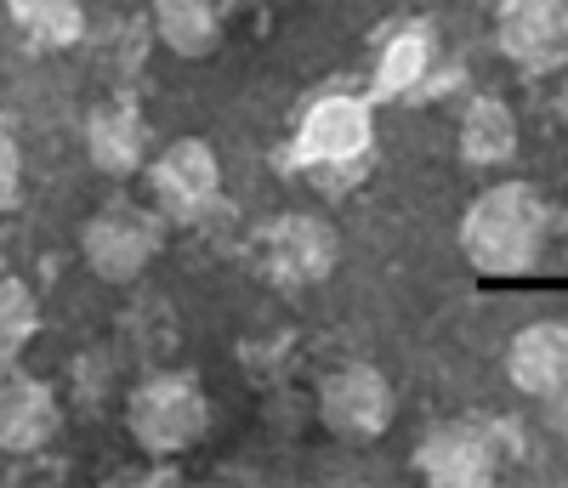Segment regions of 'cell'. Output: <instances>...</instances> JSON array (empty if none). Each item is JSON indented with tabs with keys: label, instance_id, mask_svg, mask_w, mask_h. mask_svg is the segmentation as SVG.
Listing matches in <instances>:
<instances>
[{
	"label": "cell",
	"instance_id": "1",
	"mask_svg": "<svg viewBox=\"0 0 568 488\" xmlns=\"http://www.w3.org/2000/svg\"><path fill=\"white\" fill-rule=\"evenodd\" d=\"M551 211L529 182H495L460 216V256L484 278H517L546 251Z\"/></svg>",
	"mask_w": 568,
	"mask_h": 488
},
{
	"label": "cell",
	"instance_id": "2",
	"mask_svg": "<svg viewBox=\"0 0 568 488\" xmlns=\"http://www.w3.org/2000/svg\"><path fill=\"white\" fill-rule=\"evenodd\" d=\"M125 431L142 455L176 460L205 444L211 431V398L194 369H154L131 386L125 398Z\"/></svg>",
	"mask_w": 568,
	"mask_h": 488
},
{
	"label": "cell",
	"instance_id": "3",
	"mask_svg": "<svg viewBox=\"0 0 568 488\" xmlns=\"http://www.w3.org/2000/svg\"><path fill=\"white\" fill-rule=\"evenodd\" d=\"M375 149V109L364 103V96H318V103H307L296 136H291V165L313 171L318 182H329L336 171H353L364 165Z\"/></svg>",
	"mask_w": 568,
	"mask_h": 488
},
{
	"label": "cell",
	"instance_id": "4",
	"mask_svg": "<svg viewBox=\"0 0 568 488\" xmlns=\"http://www.w3.org/2000/svg\"><path fill=\"white\" fill-rule=\"evenodd\" d=\"M165 244V216L142 211L131 200H109L103 211H91L80 227V256L103 284H136L154 267Z\"/></svg>",
	"mask_w": 568,
	"mask_h": 488
},
{
	"label": "cell",
	"instance_id": "5",
	"mask_svg": "<svg viewBox=\"0 0 568 488\" xmlns=\"http://www.w3.org/2000/svg\"><path fill=\"white\" fill-rule=\"evenodd\" d=\"M398 420V393L375 364H342L318 380V426L336 444H382Z\"/></svg>",
	"mask_w": 568,
	"mask_h": 488
},
{
	"label": "cell",
	"instance_id": "6",
	"mask_svg": "<svg viewBox=\"0 0 568 488\" xmlns=\"http://www.w3.org/2000/svg\"><path fill=\"white\" fill-rule=\"evenodd\" d=\"M165 222H200L222 200V160L205 136H176L142 165Z\"/></svg>",
	"mask_w": 568,
	"mask_h": 488
},
{
	"label": "cell",
	"instance_id": "7",
	"mask_svg": "<svg viewBox=\"0 0 568 488\" xmlns=\"http://www.w3.org/2000/svg\"><path fill=\"white\" fill-rule=\"evenodd\" d=\"M415 471L426 488H489L500 449L478 420H433L415 444Z\"/></svg>",
	"mask_w": 568,
	"mask_h": 488
},
{
	"label": "cell",
	"instance_id": "8",
	"mask_svg": "<svg viewBox=\"0 0 568 488\" xmlns=\"http://www.w3.org/2000/svg\"><path fill=\"white\" fill-rule=\"evenodd\" d=\"M262 267L273 284L284 289H313L324 284L329 273L342 267V233L329 227L324 216H307V211H291L278 216L262 238Z\"/></svg>",
	"mask_w": 568,
	"mask_h": 488
},
{
	"label": "cell",
	"instance_id": "9",
	"mask_svg": "<svg viewBox=\"0 0 568 488\" xmlns=\"http://www.w3.org/2000/svg\"><path fill=\"white\" fill-rule=\"evenodd\" d=\"M495 45L517 69H562L568 63V0H500Z\"/></svg>",
	"mask_w": 568,
	"mask_h": 488
},
{
	"label": "cell",
	"instance_id": "10",
	"mask_svg": "<svg viewBox=\"0 0 568 488\" xmlns=\"http://www.w3.org/2000/svg\"><path fill=\"white\" fill-rule=\"evenodd\" d=\"M63 431V404L40 375L0 364V449L7 455H40Z\"/></svg>",
	"mask_w": 568,
	"mask_h": 488
},
{
	"label": "cell",
	"instance_id": "11",
	"mask_svg": "<svg viewBox=\"0 0 568 488\" xmlns=\"http://www.w3.org/2000/svg\"><path fill=\"white\" fill-rule=\"evenodd\" d=\"M500 369L511 380V393L557 398L568 386V324L562 318H529L524 329H511Z\"/></svg>",
	"mask_w": 568,
	"mask_h": 488
},
{
	"label": "cell",
	"instance_id": "12",
	"mask_svg": "<svg viewBox=\"0 0 568 488\" xmlns=\"http://www.w3.org/2000/svg\"><path fill=\"white\" fill-rule=\"evenodd\" d=\"M85 154L114 182H125L149 165V125H142L131 96H109V103H98L85 114Z\"/></svg>",
	"mask_w": 568,
	"mask_h": 488
},
{
	"label": "cell",
	"instance_id": "13",
	"mask_svg": "<svg viewBox=\"0 0 568 488\" xmlns=\"http://www.w3.org/2000/svg\"><path fill=\"white\" fill-rule=\"evenodd\" d=\"M517 149H524V125H517L506 96H471V103L460 109V120H455V154H460V165L500 171V165L517 160Z\"/></svg>",
	"mask_w": 568,
	"mask_h": 488
},
{
	"label": "cell",
	"instance_id": "14",
	"mask_svg": "<svg viewBox=\"0 0 568 488\" xmlns=\"http://www.w3.org/2000/svg\"><path fill=\"white\" fill-rule=\"evenodd\" d=\"M438 69V34L433 23H404L382 40V58H375V96L393 103V96H409L426 85V74Z\"/></svg>",
	"mask_w": 568,
	"mask_h": 488
},
{
	"label": "cell",
	"instance_id": "15",
	"mask_svg": "<svg viewBox=\"0 0 568 488\" xmlns=\"http://www.w3.org/2000/svg\"><path fill=\"white\" fill-rule=\"evenodd\" d=\"M149 29L176 58H211L222 45V0H149Z\"/></svg>",
	"mask_w": 568,
	"mask_h": 488
},
{
	"label": "cell",
	"instance_id": "16",
	"mask_svg": "<svg viewBox=\"0 0 568 488\" xmlns=\"http://www.w3.org/2000/svg\"><path fill=\"white\" fill-rule=\"evenodd\" d=\"M40 329V302L34 289L12 273H0V364H18Z\"/></svg>",
	"mask_w": 568,
	"mask_h": 488
},
{
	"label": "cell",
	"instance_id": "17",
	"mask_svg": "<svg viewBox=\"0 0 568 488\" xmlns=\"http://www.w3.org/2000/svg\"><path fill=\"white\" fill-rule=\"evenodd\" d=\"M34 45H45V52H63V45H80L85 40V7L80 0H63V7H52L45 18H34L23 29Z\"/></svg>",
	"mask_w": 568,
	"mask_h": 488
},
{
	"label": "cell",
	"instance_id": "18",
	"mask_svg": "<svg viewBox=\"0 0 568 488\" xmlns=\"http://www.w3.org/2000/svg\"><path fill=\"white\" fill-rule=\"evenodd\" d=\"M18 187H23V154H18V136H12V125L0 120V211H12Z\"/></svg>",
	"mask_w": 568,
	"mask_h": 488
},
{
	"label": "cell",
	"instance_id": "19",
	"mask_svg": "<svg viewBox=\"0 0 568 488\" xmlns=\"http://www.w3.org/2000/svg\"><path fill=\"white\" fill-rule=\"evenodd\" d=\"M52 7H63V0H7V12H12V23H18V29H29L34 18H45Z\"/></svg>",
	"mask_w": 568,
	"mask_h": 488
},
{
	"label": "cell",
	"instance_id": "20",
	"mask_svg": "<svg viewBox=\"0 0 568 488\" xmlns=\"http://www.w3.org/2000/svg\"><path fill=\"white\" fill-rule=\"evenodd\" d=\"M489 7H500V0H489Z\"/></svg>",
	"mask_w": 568,
	"mask_h": 488
}]
</instances>
